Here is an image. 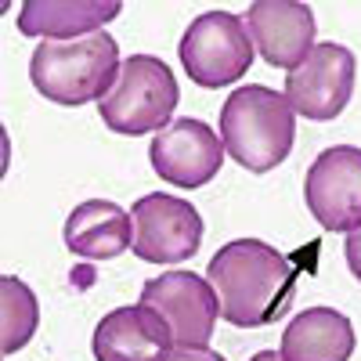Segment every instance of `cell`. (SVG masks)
Returning a JSON list of instances; mask_svg holds the SVG:
<instances>
[{
	"label": "cell",
	"instance_id": "5bb4252c",
	"mask_svg": "<svg viewBox=\"0 0 361 361\" xmlns=\"http://www.w3.org/2000/svg\"><path fill=\"white\" fill-rule=\"evenodd\" d=\"M66 246L87 260H112L134 250V217L109 199H87L66 221Z\"/></svg>",
	"mask_w": 361,
	"mask_h": 361
},
{
	"label": "cell",
	"instance_id": "9c48e42d",
	"mask_svg": "<svg viewBox=\"0 0 361 361\" xmlns=\"http://www.w3.org/2000/svg\"><path fill=\"white\" fill-rule=\"evenodd\" d=\"M304 199L311 217L325 231L361 228V148L333 145L311 163L304 180Z\"/></svg>",
	"mask_w": 361,
	"mask_h": 361
},
{
	"label": "cell",
	"instance_id": "7a4b0ae2",
	"mask_svg": "<svg viewBox=\"0 0 361 361\" xmlns=\"http://www.w3.org/2000/svg\"><path fill=\"white\" fill-rule=\"evenodd\" d=\"M221 141L243 170L267 173L293 152L296 112L279 90L246 83L231 90L221 109Z\"/></svg>",
	"mask_w": 361,
	"mask_h": 361
},
{
	"label": "cell",
	"instance_id": "2e32d148",
	"mask_svg": "<svg viewBox=\"0 0 361 361\" xmlns=\"http://www.w3.org/2000/svg\"><path fill=\"white\" fill-rule=\"evenodd\" d=\"M37 325H40L37 293L22 279L4 275L0 279V350H4L8 357L15 350H22L29 340H33Z\"/></svg>",
	"mask_w": 361,
	"mask_h": 361
},
{
	"label": "cell",
	"instance_id": "30bf717a",
	"mask_svg": "<svg viewBox=\"0 0 361 361\" xmlns=\"http://www.w3.org/2000/svg\"><path fill=\"white\" fill-rule=\"evenodd\" d=\"M152 170L173 188H202L224 166V141L202 119L180 116L148 145Z\"/></svg>",
	"mask_w": 361,
	"mask_h": 361
},
{
	"label": "cell",
	"instance_id": "5b68a950",
	"mask_svg": "<svg viewBox=\"0 0 361 361\" xmlns=\"http://www.w3.org/2000/svg\"><path fill=\"white\" fill-rule=\"evenodd\" d=\"M180 66L199 87H228L253 66V37L231 11L199 15L180 37Z\"/></svg>",
	"mask_w": 361,
	"mask_h": 361
},
{
	"label": "cell",
	"instance_id": "8992f818",
	"mask_svg": "<svg viewBox=\"0 0 361 361\" xmlns=\"http://www.w3.org/2000/svg\"><path fill=\"white\" fill-rule=\"evenodd\" d=\"M137 304L163 318L173 336V347H206L214 340L221 300L202 275H192V271L156 275L141 286Z\"/></svg>",
	"mask_w": 361,
	"mask_h": 361
},
{
	"label": "cell",
	"instance_id": "4fadbf2b",
	"mask_svg": "<svg viewBox=\"0 0 361 361\" xmlns=\"http://www.w3.org/2000/svg\"><path fill=\"white\" fill-rule=\"evenodd\" d=\"M119 11V0H25L18 11V33L40 40H83L102 33V25Z\"/></svg>",
	"mask_w": 361,
	"mask_h": 361
},
{
	"label": "cell",
	"instance_id": "ac0fdd59",
	"mask_svg": "<svg viewBox=\"0 0 361 361\" xmlns=\"http://www.w3.org/2000/svg\"><path fill=\"white\" fill-rule=\"evenodd\" d=\"M166 361H224V357L209 347H173Z\"/></svg>",
	"mask_w": 361,
	"mask_h": 361
},
{
	"label": "cell",
	"instance_id": "7c38bea8",
	"mask_svg": "<svg viewBox=\"0 0 361 361\" xmlns=\"http://www.w3.org/2000/svg\"><path fill=\"white\" fill-rule=\"evenodd\" d=\"M98 361H166L173 350V336L156 311L141 304L109 311L90 340Z\"/></svg>",
	"mask_w": 361,
	"mask_h": 361
},
{
	"label": "cell",
	"instance_id": "3957f363",
	"mask_svg": "<svg viewBox=\"0 0 361 361\" xmlns=\"http://www.w3.org/2000/svg\"><path fill=\"white\" fill-rule=\"evenodd\" d=\"M119 44L109 33L83 40H44L29 58V80L54 105L102 102L119 80Z\"/></svg>",
	"mask_w": 361,
	"mask_h": 361
},
{
	"label": "cell",
	"instance_id": "6da1fadb",
	"mask_svg": "<svg viewBox=\"0 0 361 361\" xmlns=\"http://www.w3.org/2000/svg\"><path fill=\"white\" fill-rule=\"evenodd\" d=\"M206 282L221 300V318L235 329H264L279 322L300 282V257L279 253L260 238H235L206 267Z\"/></svg>",
	"mask_w": 361,
	"mask_h": 361
},
{
	"label": "cell",
	"instance_id": "d6986e66",
	"mask_svg": "<svg viewBox=\"0 0 361 361\" xmlns=\"http://www.w3.org/2000/svg\"><path fill=\"white\" fill-rule=\"evenodd\" d=\"M250 361H282V354H275V350H260V354H253Z\"/></svg>",
	"mask_w": 361,
	"mask_h": 361
},
{
	"label": "cell",
	"instance_id": "e0dca14e",
	"mask_svg": "<svg viewBox=\"0 0 361 361\" xmlns=\"http://www.w3.org/2000/svg\"><path fill=\"white\" fill-rule=\"evenodd\" d=\"M343 257H347L350 275L361 282V228H354V231L347 235V243H343Z\"/></svg>",
	"mask_w": 361,
	"mask_h": 361
},
{
	"label": "cell",
	"instance_id": "8fae6325",
	"mask_svg": "<svg viewBox=\"0 0 361 361\" xmlns=\"http://www.w3.org/2000/svg\"><path fill=\"white\" fill-rule=\"evenodd\" d=\"M246 29L264 62L286 73L314 51V11L296 0H257L246 11Z\"/></svg>",
	"mask_w": 361,
	"mask_h": 361
},
{
	"label": "cell",
	"instance_id": "277c9868",
	"mask_svg": "<svg viewBox=\"0 0 361 361\" xmlns=\"http://www.w3.org/2000/svg\"><path fill=\"white\" fill-rule=\"evenodd\" d=\"M180 102L177 76L170 73L166 62H159L156 54H130L119 80L109 94L98 102L102 123L112 134H159L170 127V116Z\"/></svg>",
	"mask_w": 361,
	"mask_h": 361
},
{
	"label": "cell",
	"instance_id": "9a60e30c",
	"mask_svg": "<svg viewBox=\"0 0 361 361\" xmlns=\"http://www.w3.org/2000/svg\"><path fill=\"white\" fill-rule=\"evenodd\" d=\"M354 325L333 307L300 311L282 333V361H350Z\"/></svg>",
	"mask_w": 361,
	"mask_h": 361
},
{
	"label": "cell",
	"instance_id": "ba28073f",
	"mask_svg": "<svg viewBox=\"0 0 361 361\" xmlns=\"http://www.w3.org/2000/svg\"><path fill=\"white\" fill-rule=\"evenodd\" d=\"M134 217V257L148 264H177L199 253L202 217L188 199L166 192L145 195L130 209Z\"/></svg>",
	"mask_w": 361,
	"mask_h": 361
},
{
	"label": "cell",
	"instance_id": "52a82bcc",
	"mask_svg": "<svg viewBox=\"0 0 361 361\" xmlns=\"http://www.w3.org/2000/svg\"><path fill=\"white\" fill-rule=\"evenodd\" d=\"M354 76H357V58L343 44H314V51L300 62L293 73H286V102L293 112L314 123L336 119L350 94H354Z\"/></svg>",
	"mask_w": 361,
	"mask_h": 361
}]
</instances>
